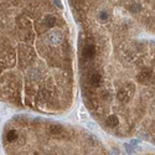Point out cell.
<instances>
[{"label":"cell","instance_id":"6da1fadb","mask_svg":"<svg viewBox=\"0 0 155 155\" xmlns=\"http://www.w3.org/2000/svg\"><path fill=\"white\" fill-rule=\"evenodd\" d=\"M132 93H133V92H132V91H129V88L124 87V88H120V89L118 91L117 97H118V99H119L120 102H126V101L130 98Z\"/></svg>","mask_w":155,"mask_h":155},{"label":"cell","instance_id":"7a4b0ae2","mask_svg":"<svg viewBox=\"0 0 155 155\" xmlns=\"http://www.w3.org/2000/svg\"><path fill=\"white\" fill-rule=\"evenodd\" d=\"M49 40L52 45H58V44L62 42L63 35H62L61 32H58V31H53V32L49 34Z\"/></svg>","mask_w":155,"mask_h":155},{"label":"cell","instance_id":"3957f363","mask_svg":"<svg viewBox=\"0 0 155 155\" xmlns=\"http://www.w3.org/2000/svg\"><path fill=\"white\" fill-rule=\"evenodd\" d=\"M151 78H153V73H151V71H143V72H140L139 73V76H138V81L140 82V83H149V81H151Z\"/></svg>","mask_w":155,"mask_h":155},{"label":"cell","instance_id":"277c9868","mask_svg":"<svg viewBox=\"0 0 155 155\" xmlns=\"http://www.w3.org/2000/svg\"><path fill=\"white\" fill-rule=\"evenodd\" d=\"M30 60H31V56H30V51L25 46H21L20 47V61H21V63H27L30 62Z\"/></svg>","mask_w":155,"mask_h":155},{"label":"cell","instance_id":"5b68a950","mask_svg":"<svg viewBox=\"0 0 155 155\" xmlns=\"http://www.w3.org/2000/svg\"><path fill=\"white\" fill-rule=\"evenodd\" d=\"M94 55H96V47H94V45H86L84 46V49H83V56L86 58H93L94 57Z\"/></svg>","mask_w":155,"mask_h":155},{"label":"cell","instance_id":"8992f818","mask_svg":"<svg viewBox=\"0 0 155 155\" xmlns=\"http://www.w3.org/2000/svg\"><path fill=\"white\" fill-rule=\"evenodd\" d=\"M56 24H57V19H56L53 15H47V16L45 18V20H44V25H45L46 29L53 27Z\"/></svg>","mask_w":155,"mask_h":155},{"label":"cell","instance_id":"52a82bcc","mask_svg":"<svg viewBox=\"0 0 155 155\" xmlns=\"http://www.w3.org/2000/svg\"><path fill=\"white\" fill-rule=\"evenodd\" d=\"M89 81H91V84L93 87H99L101 83H102V76H101V73H97V72L96 73H92Z\"/></svg>","mask_w":155,"mask_h":155},{"label":"cell","instance_id":"ba28073f","mask_svg":"<svg viewBox=\"0 0 155 155\" xmlns=\"http://www.w3.org/2000/svg\"><path fill=\"white\" fill-rule=\"evenodd\" d=\"M49 132L52 135H60L63 133V126L60 124H51L49 126Z\"/></svg>","mask_w":155,"mask_h":155},{"label":"cell","instance_id":"9c48e42d","mask_svg":"<svg viewBox=\"0 0 155 155\" xmlns=\"http://www.w3.org/2000/svg\"><path fill=\"white\" fill-rule=\"evenodd\" d=\"M107 125L110 126V128H114V126L118 125V123H119V119H118V117L114 116V114H112V116H109L108 118H107L106 120Z\"/></svg>","mask_w":155,"mask_h":155},{"label":"cell","instance_id":"30bf717a","mask_svg":"<svg viewBox=\"0 0 155 155\" xmlns=\"http://www.w3.org/2000/svg\"><path fill=\"white\" fill-rule=\"evenodd\" d=\"M39 98H41L42 101H50L51 93H50L49 91H46V89H42V91L39 92Z\"/></svg>","mask_w":155,"mask_h":155},{"label":"cell","instance_id":"8fae6325","mask_svg":"<svg viewBox=\"0 0 155 155\" xmlns=\"http://www.w3.org/2000/svg\"><path fill=\"white\" fill-rule=\"evenodd\" d=\"M29 76H30V78H31L32 81H36V79H39V78H40L39 69H36V68H32V69H30Z\"/></svg>","mask_w":155,"mask_h":155},{"label":"cell","instance_id":"7c38bea8","mask_svg":"<svg viewBox=\"0 0 155 155\" xmlns=\"http://www.w3.org/2000/svg\"><path fill=\"white\" fill-rule=\"evenodd\" d=\"M16 138H18V133H16L15 130H10L9 133L6 134V140L10 142V143H11V142H14Z\"/></svg>","mask_w":155,"mask_h":155},{"label":"cell","instance_id":"4fadbf2b","mask_svg":"<svg viewBox=\"0 0 155 155\" xmlns=\"http://www.w3.org/2000/svg\"><path fill=\"white\" fill-rule=\"evenodd\" d=\"M29 27V20L26 18H20V29H27Z\"/></svg>","mask_w":155,"mask_h":155},{"label":"cell","instance_id":"5bb4252c","mask_svg":"<svg viewBox=\"0 0 155 155\" xmlns=\"http://www.w3.org/2000/svg\"><path fill=\"white\" fill-rule=\"evenodd\" d=\"M124 148H125V150L128 151V153H134V150H135L132 144H126V143L124 144Z\"/></svg>","mask_w":155,"mask_h":155},{"label":"cell","instance_id":"9a60e30c","mask_svg":"<svg viewBox=\"0 0 155 155\" xmlns=\"http://www.w3.org/2000/svg\"><path fill=\"white\" fill-rule=\"evenodd\" d=\"M129 10H130V11H133V12H136V11H139V10H140V5H139V4H134L133 6H130V8H129Z\"/></svg>","mask_w":155,"mask_h":155},{"label":"cell","instance_id":"2e32d148","mask_svg":"<svg viewBox=\"0 0 155 155\" xmlns=\"http://www.w3.org/2000/svg\"><path fill=\"white\" fill-rule=\"evenodd\" d=\"M108 18H109V15H108L107 12H104V11L99 14V19H101V20H103V21H106V20H108Z\"/></svg>","mask_w":155,"mask_h":155},{"label":"cell","instance_id":"e0dca14e","mask_svg":"<svg viewBox=\"0 0 155 155\" xmlns=\"http://www.w3.org/2000/svg\"><path fill=\"white\" fill-rule=\"evenodd\" d=\"M102 98H103L104 101H109V99H110V94H109V92L104 91V92L102 93Z\"/></svg>","mask_w":155,"mask_h":155},{"label":"cell","instance_id":"ac0fdd59","mask_svg":"<svg viewBox=\"0 0 155 155\" xmlns=\"http://www.w3.org/2000/svg\"><path fill=\"white\" fill-rule=\"evenodd\" d=\"M53 4L57 6V8H60V9H62L63 6H62V3L60 1V0H53Z\"/></svg>","mask_w":155,"mask_h":155},{"label":"cell","instance_id":"d6986e66","mask_svg":"<svg viewBox=\"0 0 155 155\" xmlns=\"http://www.w3.org/2000/svg\"><path fill=\"white\" fill-rule=\"evenodd\" d=\"M140 143V140H136V139H133V140H130V144L133 146H138V144Z\"/></svg>","mask_w":155,"mask_h":155}]
</instances>
